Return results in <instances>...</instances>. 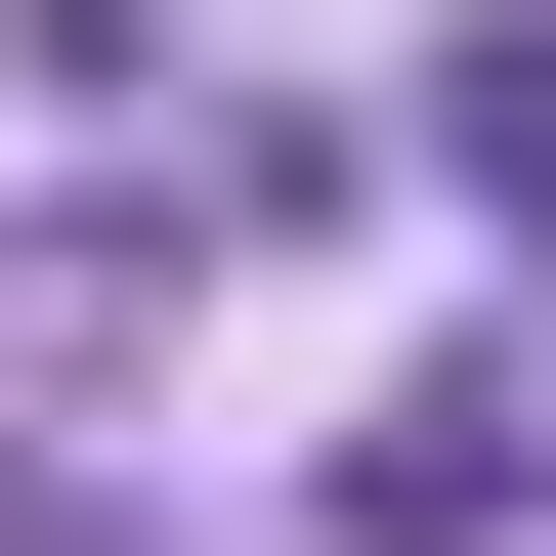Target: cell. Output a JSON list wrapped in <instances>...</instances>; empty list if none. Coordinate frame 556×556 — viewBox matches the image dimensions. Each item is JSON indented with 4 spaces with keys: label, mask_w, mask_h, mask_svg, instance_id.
I'll use <instances>...</instances> for the list:
<instances>
[{
    "label": "cell",
    "mask_w": 556,
    "mask_h": 556,
    "mask_svg": "<svg viewBox=\"0 0 556 556\" xmlns=\"http://www.w3.org/2000/svg\"><path fill=\"white\" fill-rule=\"evenodd\" d=\"M428 172H471V214H556V0H514V43H428Z\"/></svg>",
    "instance_id": "6da1fadb"
}]
</instances>
